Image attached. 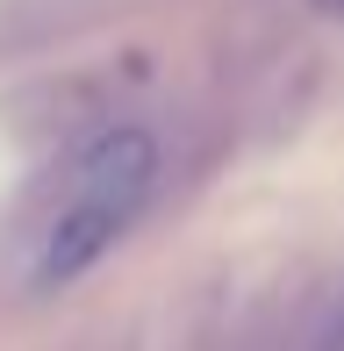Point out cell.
<instances>
[{"instance_id":"cell-1","label":"cell","mask_w":344,"mask_h":351,"mask_svg":"<svg viewBox=\"0 0 344 351\" xmlns=\"http://www.w3.org/2000/svg\"><path fill=\"white\" fill-rule=\"evenodd\" d=\"M151 186H158V143H151L144 130L101 136V143L86 151V165L72 172L65 208L51 215L36 258H29V287H36V294L72 287V280H79L86 265L136 222V208L151 201Z\"/></svg>"},{"instance_id":"cell-2","label":"cell","mask_w":344,"mask_h":351,"mask_svg":"<svg viewBox=\"0 0 344 351\" xmlns=\"http://www.w3.org/2000/svg\"><path fill=\"white\" fill-rule=\"evenodd\" d=\"M316 14H330V22H344V0H308Z\"/></svg>"}]
</instances>
